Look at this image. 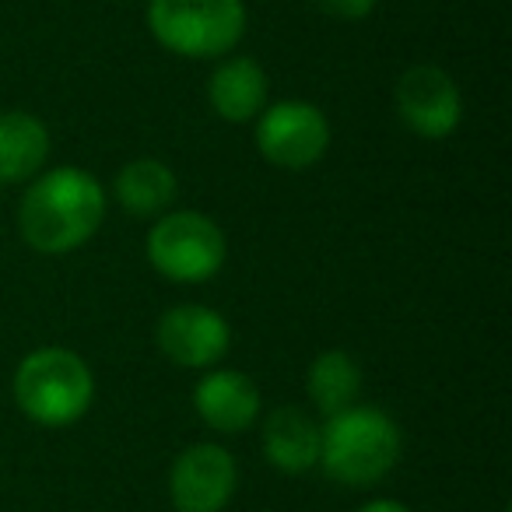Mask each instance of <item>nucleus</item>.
<instances>
[{"label":"nucleus","mask_w":512,"mask_h":512,"mask_svg":"<svg viewBox=\"0 0 512 512\" xmlns=\"http://www.w3.org/2000/svg\"><path fill=\"white\" fill-rule=\"evenodd\" d=\"M106 214L102 186L81 169L46 172L22 204V232L39 253H67L88 242Z\"/></svg>","instance_id":"nucleus-1"},{"label":"nucleus","mask_w":512,"mask_h":512,"mask_svg":"<svg viewBox=\"0 0 512 512\" xmlns=\"http://www.w3.org/2000/svg\"><path fill=\"white\" fill-rule=\"evenodd\" d=\"M400 456V432L379 407H348L320 432V460L341 484H376Z\"/></svg>","instance_id":"nucleus-2"},{"label":"nucleus","mask_w":512,"mask_h":512,"mask_svg":"<svg viewBox=\"0 0 512 512\" xmlns=\"http://www.w3.org/2000/svg\"><path fill=\"white\" fill-rule=\"evenodd\" d=\"M92 393V372H88V365L74 351L46 348L18 365L15 397L36 425H74L92 407Z\"/></svg>","instance_id":"nucleus-3"},{"label":"nucleus","mask_w":512,"mask_h":512,"mask_svg":"<svg viewBox=\"0 0 512 512\" xmlns=\"http://www.w3.org/2000/svg\"><path fill=\"white\" fill-rule=\"evenodd\" d=\"M148 25L179 57H221L242 39V0H151Z\"/></svg>","instance_id":"nucleus-4"},{"label":"nucleus","mask_w":512,"mask_h":512,"mask_svg":"<svg viewBox=\"0 0 512 512\" xmlns=\"http://www.w3.org/2000/svg\"><path fill=\"white\" fill-rule=\"evenodd\" d=\"M148 256L172 281H207L225 260V235L204 214L179 211L151 228Z\"/></svg>","instance_id":"nucleus-5"},{"label":"nucleus","mask_w":512,"mask_h":512,"mask_svg":"<svg viewBox=\"0 0 512 512\" xmlns=\"http://www.w3.org/2000/svg\"><path fill=\"white\" fill-rule=\"evenodd\" d=\"M256 144L267 162L281 169H309L323 158L330 144V127L323 113L306 102H281L256 127Z\"/></svg>","instance_id":"nucleus-6"},{"label":"nucleus","mask_w":512,"mask_h":512,"mask_svg":"<svg viewBox=\"0 0 512 512\" xmlns=\"http://www.w3.org/2000/svg\"><path fill=\"white\" fill-rule=\"evenodd\" d=\"M397 113L414 134L446 137L460 123L463 102L453 78L439 67H411L397 85Z\"/></svg>","instance_id":"nucleus-7"},{"label":"nucleus","mask_w":512,"mask_h":512,"mask_svg":"<svg viewBox=\"0 0 512 512\" xmlns=\"http://www.w3.org/2000/svg\"><path fill=\"white\" fill-rule=\"evenodd\" d=\"M169 488L179 512H221L235 491V460L221 446H190L172 467Z\"/></svg>","instance_id":"nucleus-8"},{"label":"nucleus","mask_w":512,"mask_h":512,"mask_svg":"<svg viewBox=\"0 0 512 512\" xmlns=\"http://www.w3.org/2000/svg\"><path fill=\"white\" fill-rule=\"evenodd\" d=\"M158 344L176 365L204 369L228 351V323L214 309L179 306L169 309L158 323Z\"/></svg>","instance_id":"nucleus-9"},{"label":"nucleus","mask_w":512,"mask_h":512,"mask_svg":"<svg viewBox=\"0 0 512 512\" xmlns=\"http://www.w3.org/2000/svg\"><path fill=\"white\" fill-rule=\"evenodd\" d=\"M197 414L218 432H246L260 411V393L242 372H211L193 393Z\"/></svg>","instance_id":"nucleus-10"},{"label":"nucleus","mask_w":512,"mask_h":512,"mask_svg":"<svg viewBox=\"0 0 512 512\" xmlns=\"http://www.w3.org/2000/svg\"><path fill=\"white\" fill-rule=\"evenodd\" d=\"M264 449L285 474H302L320 460V428L299 407H281L264 425Z\"/></svg>","instance_id":"nucleus-11"},{"label":"nucleus","mask_w":512,"mask_h":512,"mask_svg":"<svg viewBox=\"0 0 512 512\" xmlns=\"http://www.w3.org/2000/svg\"><path fill=\"white\" fill-rule=\"evenodd\" d=\"M50 137L29 113H0V183H22L46 162Z\"/></svg>","instance_id":"nucleus-12"},{"label":"nucleus","mask_w":512,"mask_h":512,"mask_svg":"<svg viewBox=\"0 0 512 512\" xmlns=\"http://www.w3.org/2000/svg\"><path fill=\"white\" fill-rule=\"evenodd\" d=\"M267 99V74L253 60H228L211 78V102L221 120L246 123Z\"/></svg>","instance_id":"nucleus-13"},{"label":"nucleus","mask_w":512,"mask_h":512,"mask_svg":"<svg viewBox=\"0 0 512 512\" xmlns=\"http://www.w3.org/2000/svg\"><path fill=\"white\" fill-rule=\"evenodd\" d=\"M309 397L323 414H341L355 404L358 390H362V369L351 355L344 351H327L313 362L309 369Z\"/></svg>","instance_id":"nucleus-14"},{"label":"nucleus","mask_w":512,"mask_h":512,"mask_svg":"<svg viewBox=\"0 0 512 512\" xmlns=\"http://www.w3.org/2000/svg\"><path fill=\"white\" fill-rule=\"evenodd\" d=\"M116 197L130 214L148 218V214L169 207V200L176 197V176L169 172V165L155 162V158H141L116 176Z\"/></svg>","instance_id":"nucleus-15"},{"label":"nucleus","mask_w":512,"mask_h":512,"mask_svg":"<svg viewBox=\"0 0 512 512\" xmlns=\"http://www.w3.org/2000/svg\"><path fill=\"white\" fill-rule=\"evenodd\" d=\"M313 4L334 18H365L376 8V0H313Z\"/></svg>","instance_id":"nucleus-16"},{"label":"nucleus","mask_w":512,"mask_h":512,"mask_svg":"<svg viewBox=\"0 0 512 512\" xmlns=\"http://www.w3.org/2000/svg\"><path fill=\"white\" fill-rule=\"evenodd\" d=\"M362 512H411V509L400 502H372V505H365Z\"/></svg>","instance_id":"nucleus-17"}]
</instances>
